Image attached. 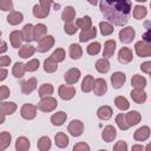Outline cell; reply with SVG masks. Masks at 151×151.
Segmentation results:
<instances>
[{
    "instance_id": "6da1fadb",
    "label": "cell",
    "mask_w": 151,
    "mask_h": 151,
    "mask_svg": "<svg viewBox=\"0 0 151 151\" xmlns=\"http://www.w3.org/2000/svg\"><path fill=\"white\" fill-rule=\"evenodd\" d=\"M104 17L116 26H124L129 21L131 13V1L127 0H104L99 2Z\"/></svg>"
},
{
    "instance_id": "7a4b0ae2",
    "label": "cell",
    "mask_w": 151,
    "mask_h": 151,
    "mask_svg": "<svg viewBox=\"0 0 151 151\" xmlns=\"http://www.w3.org/2000/svg\"><path fill=\"white\" fill-rule=\"evenodd\" d=\"M52 6V1H47V0H40L39 4L34 5L33 7V15L35 18H46L50 13V7Z\"/></svg>"
},
{
    "instance_id": "3957f363",
    "label": "cell",
    "mask_w": 151,
    "mask_h": 151,
    "mask_svg": "<svg viewBox=\"0 0 151 151\" xmlns=\"http://www.w3.org/2000/svg\"><path fill=\"white\" fill-rule=\"evenodd\" d=\"M57 105H58V103L54 98L46 97V98H42L40 100V103L37 105V109L42 111V112H51L57 107Z\"/></svg>"
},
{
    "instance_id": "277c9868",
    "label": "cell",
    "mask_w": 151,
    "mask_h": 151,
    "mask_svg": "<svg viewBox=\"0 0 151 151\" xmlns=\"http://www.w3.org/2000/svg\"><path fill=\"white\" fill-rule=\"evenodd\" d=\"M54 45V38L52 35H45L42 39H40L38 41V46H37V50L41 53L44 52H47L51 47H53Z\"/></svg>"
},
{
    "instance_id": "5b68a950",
    "label": "cell",
    "mask_w": 151,
    "mask_h": 151,
    "mask_svg": "<svg viewBox=\"0 0 151 151\" xmlns=\"http://www.w3.org/2000/svg\"><path fill=\"white\" fill-rule=\"evenodd\" d=\"M134 50H136V53L139 57H142V58H146V57H150L151 55V45L144 42L143 40L136 42Z\"/></svg>"
},
{
    "instance_id": "8992f818",
    "label": "cell",
    "mask_w": 151,
    "mask_h": 151,
    "mask_svg": "<svg viewBox=\"0 0 151 151\" xmlns=\"http://www.w3.org/2000/svg\"><path fill=\"white\" fill-rule=\"evenodd\" d=\"M58 92L60 98L64 100H70L76 96V88L71 85H60Z\"/></svg>"
},
{
    "instance_id": "52a82bcc",
    "label": "cell",
    "mask_w": 151,
    "mask_h": 151,
    "mask_svg": "<svg viewBox=\"0 0 151 151\" xmlns=\"http://www.w3.org/2000/svg\"><path fill=\"white\" fill-rule=\"evenodd\" d=\"M134 34H136L134 33V29L132 27L127 26V27H124V28L120 29V32H119V39H120L122 42L129 44V42H131L134 39Z\"/></svg>"
},
{
    "instance_id": "ba28073f",
    "label": "cell",
    "mask_w": 151,
    "mask_h": 151,
    "mask_svg": "<svg viewBox=\"0 0 151 151\" xmlns=\"http://www.w3.org/2000/svg\"><path fill=\"white\" fill-rule=\"evenodd\" d=\"M67 130H68V132H70L73 137H79V136L83 133V131H84V124H83L80 120L74 119V120H72V122L70 123Z\"/></svg>"
},
{
    "instance_id": "9c48e42d",
    "label": "cell",
    "mask_w": 151,
    "mask_h": 151,
    "mask_svg": "<svg viewBox=\"0 0 151 151\" xmlns=\"http://www.w3.org/2000/svg\"><path fill=\"white\" fill-rule=\"evenodd\" d=\"M21 117L29 120V119H33L35 116H37V106L32 105V104H25L22 107H21Z\"/></svg>"
},
{
    "instance_id": "30bf717a",
    "label": "cell",
    "mask_w": 151,
    "mask_h": 151,
    "mask_svg": "<svg viewBox=\"0 0 151 151\" xmlns=\"http://www.w3.org/2000/svg\"><path fill=\"white\" fill-rule=\"evenodd\" d=\"M93 92L96 96H103L104 93H106L107 91V85H106V81L101 78H98V79H94L93 81V87H92Z\"/></svg>"
},
{
    "instance_id": "8fae6325",
    "label": "cell",
    "mask_w": 151,
    "mask_h": 151,
    "mask_svg": "<svg viewBox=\"0 0 151 151\" xmlns=\"http://www.w3.org/2000/svg\"><path fill=\"white\" fill-rule=\"evenodd\" d=\"M80 78V71L78 68H70L65 76H64V79L67 84L72 85V84H76Z\"/></svg>"
},
{
    "instance_id": "7c38bea8",
    "label": "cell",
    "mask_w": 151,
    "mask_h": 151,
    "mask_svg": "<svg viewBox=\"0 0 151 151\" xmlns=\"http://www.w3.org/2000/svg\"><path fill=\"white\" fill-rule=\"evenodd\" d=\"M125 80H126V76L123 72H114L111 76V83H112L113 88H116V90L120 88L124 85Z\"/></svg>"
},
{
    "instance_id": "4fadbf2b",
    "label": "cell",
    "mask_w": 151,
    "mask_h": 151,
    "mask_svg": "<svg viewBox=\"0 0 151 151\" xmlns=\"http://www.w3.org/2000/svg\"><path fill=\"white\" fill-rule=\"evenodd\" d=\"M133 58V53L129 47H122L118 52V60L122 64H127L132 60Z\"/></svg>"
},
{
    "instance_id": "5bb4252c",
    "label": "cell",
    "mask_w": 151,
    "mask_h": 151,
    "mask_svg": "<svg viewBox=\"0 0 151 151\" xmlns=\"http://www.w3.org/2000/svg\"><path fill=\"white\" fill-rule=\"evenodd\" d=\"M35 88H37V79L35 78H29L21 83V92L24 94H29Z\"/></svg>"
},
{
    "instance_id": "9a60e30c",
    "label": "cell",
    "mask_w": 151,
    "mask_h": 151,
    "mask_svg": "<svg viewBox=\"0 0 151 151\" xmlns=\"http://www.w3.org/2000/svg\"><path fill=\"white\" fill-rule=\"evenodd\" d=\"M140 119H142V117L138 111H130L125 114V120H126V124L129 125V127L138 124L140 122Z\"/></svg>"
},
{
    "instance_id": "2e32d148",
    "label": "cell",
    "mask_w": 151,
    "mask_h": 151,
    "mask_svg": "<svg viewBox=\"0 0 151 151\" xmlns=\"http://www.w3.org/2000/svg\"><path fill=\"white\" fill-rule=\"evenodd\" d=\"M149 136H150V127L149 126H142L138 130H136V132L133 133V138L136 140H139V142L146 140L149 138Z\"/></svg>"
},
{
    "instance_id": "e0dca14e",
    "label": "cell",
    "mask_w": 151,
    "mask_h": 151,
    "mask_svg": "<svg viewBox=\"0 0 151 151\" xmlns=\"http://www.w3.org/2000/svg\"><path fill=\"white\" fill-rule=\"evenodd\" d=\"M116 134H117L116 129H114L112 125H107L106 127H104V130H103V132H101V138H103L105 142L110 143V142H112V140L116 138Z\"/></svg>"
},
{
    "instance_id": "ac0fdd59",
    "label": "cell",
    "mask_w": 151,
    "mask_h": 151,
    "mask_svg": "<svg viewBox=\"0 0 151 151\" xmlns=\"http://www.w3.org/2000/svg\"><path fill=\"white\" fill-rule=\"evenodd\" d=\"M46 32H47V28H46V26L44 24L35 25L34 28H33V40L39 41L40 39H42L46 35Z\"/></svg>"
},
{
    "instance_id": "d6986e66",
    "label": "cell",
    "mask_w": 151,
    "mask_h": 151,
    "mask_svg": "<svg viewBox=\"0 0 151 151\" xmlns=\"http://www.w3.org/2000/svg\"><path fill=\"white\" fill-rule=\"evenodd\" d=\"M132 100L137 104H143L145 100H146V93L143 91V90H139V88H134L131 91L130 93Z\"/></svg>"
},
{
    "instance_id": "ffe728a7",
    "label": "cell",
    "mask_w": 151,
    "mask_h": 151,
    "mask_svg": "<svg viewBox=\"0 0 151 151\" xmlns=\"http://www.w3.org/2000/svg\"><path fill=\"white\" fill-rule=\"evenodd\" d=\"M114 50H116V41L114 40H107L104 45V51H103V57L104 59H107L113 55L114 53Z\"/></svg>"
},
{
    "instance_id": "44dd1931",
    "label": "cell",
    "mask_w": 151,
    "mask_h": 151,
    "mask_svg": "<svg viewBox=\"0 0 151 151\" xmlns=\"http://www.w3.org/2000/svg\"><path fill=\"white\" fill-rule=\"evenodd\" d=\"M96 34H97V28L96 27H91L86 31H81V33L79 34V41L85 42L87 40H91L96 37Z\"/></svg>"
},
{
    "instance_id": "7402d4cb",
    "label": "cell",
    "mask_w": 151,
    "mask_h": 151,
    "mask_svg": "<svg viewBox=\"0 0 151 151\" xmlns=\"http://www.w3.org/2000/svg\"><path fill=\"white\" fill-rule=\"evenodd\" d=\"M112 113H113V112H112V109H111L110 106H107V105H104V106L99 107L98 111H97L98 118H100V119H103V120L110 119V118L112 117Z\"/></svg>"
},
{
    "instance_id": "603a6c76",
    "label": "cell",
    "mask_w": 151,
    "mask_h": 151,
    "mask_svg": "<svg viewBox=\"0 0 151 151\" xmlns=\"http://www.w3.org/2000/svg\"><path fill=\"white\" fill-rule=\"evenodd\" d=\"M66 118H67V114H66L64 111H59V112L54 113V114L51 117V123H52L53 125H55V126H60V125H63V124L65 123Z\"/></svg>"
},
{
    "instance_id": "cb8c5ba5",
    "label": "cell",
    "mask_w": 151,
    "mask_h": 151,
    "mask_svg": "<svg viewBox=\"0 0 151 151\" xmlns=\"http://www.w3.org/2000/svg\"><path fill=\"white\" fill-rule=\"evenodd\" d=\"M22 20H24V15L20 12H17V11H13L7 15V22L9 25H18Z\"/></svg>"
},
{
    "instance_id": "d4e9b609",
    "label": "cell",
    "mask_w": 151,
    "mask_h": 151,
    "mask_svg": "<svg viewBox=\"0 0 151 151\" xmlns=\"http://www.w3.org/2000/svg\"><path fill=\"white\" fill-rule=\"evenodd\" d=\"M131 85L134 87V88H139V90H143L145 86H146V79L143 77V76H139V74H134L131 79Z\"/></svg>"
},
{
    "instance_id": "484cf974",
    "label": "cell",
    "mask_w": 151,
    "mask_h": 151,
    "mask_svg": "<svg viewBox=\"0 0 151 151\" xmlns=\"http://www.w3.org/2000/svg\"><path fill=\"white\" fill-rule=\"evenodd\" d=\"M54 140H55V145L60 149H64L68 145V137L64 132H58L54 137Z\"/></svg>"
},
{
    "instance_id": "4316f807",
    "label": "cell",
    "mask_w": 151,
    "mask_h": 151,
    "mask_svg": "<svg viewBox=\"0 0 151 151\" xmlns=\"http://www.w3.org/2000/svg\"><path fill=\"white\" fill-rule=\"evenodd\" d=\"M76 17V9L72 7V6H67L64 8L63 13H61V19L65 21V22H70L74 19Z\"/></svg>"
},
{
    "instance_id": "83f0119b",
    "label": "cell",
    "mask_w": 151,
    "mask_h": 151,
    "mask_svg": "<svg viewBox=\"0 0 151 151\" xmlns=\"http://www.w3.org/2000/svg\"><path fill=\"white\" fill-rule=\"evenodd\" d=\"M76 26H77V28H81L83 31H86V29L92 27V20L87 15L83 17V18H80V19H78L76 21Z\"/></svg>"
},
{
    "instance_id": "f1b7e54d",
    "label": "cell",
    "mask_w": 151,
    "mask_h": 151,
    "mask_svg": "<svg viewBox=\"0 0 151 151\" xmlns=\"http://www.w3.org/2000/svg\"><path fill=\"white\" fill-rule=\"evenodd\" d=\"M33 28H34V26L32 24H27L24 26V28L21 31V35H22V39L25 41L29 42L33 40Z\"/></svg>"
},
{
    "instance_id": "f546056e",
    "label": "cell",
    "mask_w": 151,
    "mask_h": 151,
    "mask_svg": "<svg viewBox=\"0 0 151 151\" xmlns=\"http://www.w3.org/2000/svg\"><path fill=\"white\" fill-rule=\"evenodd\" d=\"M9 40H11V44L13 47L18 48L21 46V42H22V35H21V32L19 31H13L11 34H9Z\"/></svg>"
},
{
    "instance_id": "4dcf8cb0",
    "label": "cell",
    "mask_w": 151,
    "mask_h": 151,
    "mask_svg": "<svg viewBox=\"0 0 151 151\" xmlns=\"http://www.w3.org/2000/svg\"><path fill=\"white\" fill-rule=\"evenodd\" d=\"M11 139H12V136L9 132L4 131L0 133V151H4L5 149H7L9 146Z\"/></svg>"
},
{
    "instance_id": "1f68e13d",
    "label": "cell",
    "mask_w": 151,
    "mask_h": 151,
    "mask_svg": "<svg viewBox=\"0 0 151 151\" xmlns=\"http://www.w3.org/2000/svg\"><path fill=\"white\" fill-rule=\"evenodd\" d=\"M31 144L29 140L26 137H19L15 142V149L17 151H28Z\"/></svg>"
},
{
    "instance_id": "d6a6232c",
    "label": "cell",
    "mask_w": 151,
    "mask_h": 151,
    "mask_svg": "<svg viewBox=\"0 0 151 151\" xmlns=\"http://www.w3.org/2000/svg\"><path fill=\"white\" fill-rule=\"evenodd\" d=\"M0 110L5 113V114H12L15 112L17 110V104L12 103V101H4L0 103Z\"/></svg>"
},
{
    "instance_id": "836d02e7",
    "label": "cell",
    "mask_w": 151,
    "mask_h": 151,
    "mask_svg": "<svg viewBox=\"0 0 151 151\" xmlns=\"http://www.w3.org/2000/svg\"><path fill=\"white\" fill-rule=\"evenodd\" d=\"M68 53H70V57H71L72 59L77 60V59H79V58L83 55V50H81L80 45H78V44H71V45H70V51H68Z\"/></svg>"
},
{
    "instance_id": "e575fe53",
    "label": "cell",
    "mask_w": 151,
    "mask_h": 151,
    "mask_svg": "<svg viewBox=\"0 0 151 151\" xmlns=\"http://www.w3.org/2000/svg\"><path fill=\"white\" fill-rule=\"evenodd\" d=\"M35 52V47L34 46H31V45H24L20 47L19 50V55L21 58H28V57H32Z\"/></svg>"
},
{
    "instance_id": "d590c367",
    "label": "cell",
    "mask_w": 151,
    "mask_h": 151,
    "mask_svg": "<svg viewBox=\"0 0 151 151\" xmlns=\"http://www.w3.org/2000/svg\"><path fill=\"white\" fill-rule=\"evenodd\" d=\"M54 88L51 84H42L40 87H39V97L42 99V98H46V97H50L52 93H53Z\"/></svg>"
},
{
    "instance_id": "8d00e7d4",
    "label": "cell",
    "mask_w": 151,
    "mask_h": 151,
    "mask_svg": "<svg viewBox=\"0 0 151 151\" xmlns=\"http://www.w3.org/2000/svg\"><path fill=\"white\" fill-rule=\"evenodd\" d=\"M96 68L100 73H106L110 70V63H109V60L107 59H104V58L98 59L97 63H96Z\"/></svg>"
},
{
    "instance_id": "74e56055",
    "label": "cell",
    "mask_w": 151,
    "mask_h": 151,
    "mask_svg": "<svg viewBox=\"0 0 151 151\" xmlns=\"http://www.w3.org/2000/svg\"><path fill=\"white\" fill-rule=\"evenodd\" d=\"M93 81H94L93 77H92L91 74H87V76L84 78V80H83V84H81V91H83V92H86V93L90 92V91H92Z\"/></svg>"
},
{
    "instance_id": "f35d334b",
    "label": "cell",
    "mask_w": 151,
    "mask_h": 151,
    "mask_svg": "<svg viewBox=\"0 0 151 151\" xmlns=\"http://www.w3.org/2000/svg\"><path fill=\"white\" fill-rule=\"evenodd\" d=\"M58 68V63H55L54 60H52L51 58H47L45 61H44V70L45 72L47 73H53L55 72Z\"/></svg>"
},
{
    "instance_id": "ab89813d",
    "label": "cell",
    "mask_w": 151,
    "mask_h": 151,
    "mask_svg": "<svg viewBox=\"0 0 151 151\" xmlns=\"http://www.w3.org/2000/svg\"><path fill=\"white\" fill-rule=\"evenodd\" d=\"M26 72V68H25V65L22 63H15L14 66H13V70H12V73L15 78H21L24 77Z\"/></svg>"
},
{
    "instance_id": "60d3db41",
    "label": "cell",
    "mask_w": 151,
    "mask_h": 151,
    "mask_svg": "<svg viewBox=\"0 0 151 151\" xmlns=\"http://www.w3.org/2000/svg\"><path fill=\"white\" fill-rule=\"evenodd\" d=\"M114 104H116V106H117L119 110H122V111H125V110H127V109L130 107V104H129L127 99H126L125 97H122V96L116 97Z\"/></svg>"
},
{
    "instance_id": "b9f144b4",
    "label": "cell",
    "mask_w": 151,
    "mask_h": 151,
    "mask_svg": "<svg viewBox=\"0 0 151 151\" xmlns=\"http://www.w3.org/2000/svg\"><path fill=\"white\" fill-rule=\"evenodd\" d=\"M38 149L40 151H47L51 149V139L46 136H42L39 140H38Z\"/></svg>"
},
{
    "instance_id": "7bdbcfd3",
    "label": "cell",
    "mask_w": 151,
    "mask_h": 151,
    "mask_svg": "<svg viewBox=\"0 0 151 151\" xmlns=\"http://www.w3.org/2000/svg\"><path fill=\"white\" fill-rule=\"evenodd\" d=\"M99 28H100V33L103 35H110L113 33V29H114L113 26L107 21H101L99 24Z\"/></svg>"
},
{
    "instance_id": "ee69618b",
    "label": "cell",
    "mask_w": 151,
    "mask_h": 151,
    "mask_svg": "<svg viewBox=\"0 0 151 151\" xmlns=\"http://www.w3.org/2000/svg\"><path fill=\"white\" fill-rule=\"evenodd\" d=\"M146 17V8L144 6H140V5H137L134 6V9H133V18L134 19H138V20H142Z\"/></svg>"
},
{
    "instance_id": "f6af8a7d",
    "label": "cell",
    "mask_w": 151,
    "mask_h": 151,
    "mask_svg": "<svg viewBox=\"0 0 151 151\" xmlns=\"http://www.w3.org/2000/svg\"><path fill=\"white\" fill-rule=\"evenodd\" d=\"M52 60H54L55 63H60V61H63L64 59H65V51L63 50V48H57L53 53H52V55L50 57Z\"/></svg>"
},
{
    "instance_id": "bcb514c9",
    "label": "cell",
    "mask_w": 151,
    "mask_h": 151,
    "mask_svg": "<svg viewBox=\"0 0 151 151\" xmlns=\"http://www.w3.org/2000/svg\"><path fill=\"white\" fill-rule=\"evenodd\" d=\"M116 123L120 130H127L129 129V125L126 124V120H125V113H119L116 117Z\"/></svg>"
},
{
    "instance_id": "7dc6e473",
    "label": "cell",
    "mask_w": 151,
    "mask_h": 151,
    "mask_svg": "<svg viewBox=\"0 0 151 151\" xmlns=\"http://www.w3.org/2000/svg\"><path fill=\"white\" fill-rule=\"evenodd\" d=\"M86 51H87L88 54H91V55H96V54H98V53L100 52V44L97 42V41L91 42V44L87 46Z\"/></svg>"
},
{
    "instance_id": "c3c4849f",
    "label": "cell",
    "mask_w": 151,
    "mask_h": 151,
    "mask_svg": "<svg viewBox=\"0 0 151 151\" xmlns=\"http://www.w3.org/2000/svg\"><path fill=\"white\" fill-rule=\"evenodd\" d=\"M39 65H40V63H39L38 59H32V60H29V61L25 65V68H26V71H28V72H34V71H37V70L39 68Z\"/></svg>"
},
{
    "instance_id": "681fc988",
    "label": "cell",
    "mask_w": 151,
    "mask_h": 151,
    "mask_svg": "<svg viewBox=\"0 0 151 151\" xmlns=\"http://www.w3.org/2000/svg\"><path fill=\"white\" fill-rule=\"evenodd\" d=\"M0 9L5 12H13V2L11 0H0Z\"/></svg>"
},
{
    "instance_id": "f907efd6",
    "label": "cell",
    "mask_w": 151,
    "mask_h": 151,
    "mask_svg": "<svg viewBox=\"0 0 151 151\" xmlns=\"http://www.w3.org/2000/svg\"><path fill=\"white\" fill-rule=\"evenodd\" d=\"M64 29H65V32H66L67 34L72 35V34H74V33L77 32L78 28H77V26H76V24H74L73 21H70V22H66V24H65Z\"/></svg>"
},
{
    "instance_id": "816d5d0a",
    "label": "cell",
    "mask_w": 151,
    "mask_h": 151,
    "mask_svg": "<svg viewBox=\"0 0 151 151\" xmlns=\"http://www.w3.org/2000/svg\"><path fill=\"white\" fill-rule=\"evenodd\" d=\"M113 151H127V144L124 140H119L114 144Z\"/></svg>"
},
{
    "instance_id": "f5cc1de1",
    "label": "cell",
    "mask_w": 151,
    "mask_h": 151,
    "mask_svg": "<svg viewBox=\"0 0 151 151\" xmlns=\"http://www.w3.org/2000/svg\"><path fill=\"white\" fill-rule=\"evenodd\" d=\"M72 151H90V146H88L85 142L77 143V144L73 146V150H72Z\"/></svg>"
},
{
    "instance_id": "db71d44e",
    "label": "cell",
    "mask_w": 151,
    "mask_h": 151,
    "mask_svg": "<svg viewBox=\"0 0 151 151\" xmlns=\"http://www.w3.org/2000/svg\"><path fill=\"white\" fill-rule=\"evenodd\" d=\"M9 96V88L7 86H0V101L5 100Z\"/></svg>"
},
{
    "instance_id": "11a10c76",
    "label": "cell",
    "mask_w": 151,
    "mask_h": 151,
    "mask_svg": "<svg viewBox=\"0 0 151 151\" xmlns=\"http://www.w3.org/2000/svg\"><path fill=\"white\" fill-rule=\"evenodd\" d=\"M140 70L143 71V72H145V73H150L151 72V61H145V63H143L142 65H140Z\"/></svg>"
},
{
    "instance_id": "9f6ffc18",
    "label": "cell",
    "mask_w": 151,
    "mask_h": 151,
    "mask_svg": "<svg viewBox=\"0 0 151 151\" xmlns=\"http://www.w3.org/2000/svg\"><path fill=\"white\" fill-rule=\"evenodd\" d=\"M11 64V58L8 55H2L0 57V67L2 66H8Z\"/></svg>"
},
{
    "instance_id": "6f0895ef",
    "label": "cell",
    "mask_w": 151,
    "mask_h": 151,
    "mask_svg": "<svg viewBox=\"0 0 151 151\" xmlns=\"http://www.w3.org/2000/svg\"><path fill=\"white\" fill-rule=\"evenodd\" d=\"M7 70L6 68H0V81H2V80H5L6 79V77H7Z\"/></svg>"
},
{
    "instance_id": "680465c9",
    "label": "cell",
    "mask_w": 151,
    "mask_h": 151,
    "mask_svg": "<svg viewBox=\"0 0 151 151\" xmlns=\"http://www.w3.org/2000/svg\"><path fill=\"white\" fill-rule=\"evenodd\" d=\"M7 51V44L6 41H1L0 42V53H4Z\"/></svg>"
},
{
    "instance_id": "91938a15",
    "label": "cell",
    "mask_w": 151,
    "mask_h": 151,
    "mask_svg": "<svg viewBox=\"0 0 151 151\" xmlns=\"http://www.w3.org/2000/svg\"><path fill=\"white\" fill-rule=\"evenodd\" d=\"M131 151H144V146H142V145H138V144H136V145H133V146H132Z\"/></svg>"
},
{
    "instance_id": "94428289",
    "label": "cell",
    "mask_w": 151,
    "mask_h": 151,
    "mask_svg": "<svg viewBox=\"0 0 151 151\" xmlns=\"http://www.w3.org/2000/svg\"><path fill=\"white\" fill-rule=\"evenodd\" d=\"M5 117H6V114L0 110V124H2L5 122Z\"/></svg>"
},
{
    "instance_id": "6125c7cd",
    "label": "cell",
    "mask_w": 151,
    "mask_h": 151,
    "mask_svg": "<svg viewBox=\"0 0 151 151\" xmlns=\"http://www.w3.org/2000/svg\"><path fill=\"white\" fill-rule=\"evenodd\" d=\"M98 151H106V150H98Z\"/></svg>"
},
{
    "instance_id": "be15d7a7",
    "label": "cell",
    "mask_w": 151,
    "mask_h": 151,
    "mask_svg": "<svg viewBox=\"0 0 151 151\" xmlns=\"http://www.w3.org/2000/svg\"><path fill=\"white\" fill-rule=\"evenodd\" d=\"M0 35H1V31H0Z\"/></svg>"
}]
</instances>
